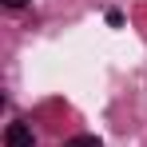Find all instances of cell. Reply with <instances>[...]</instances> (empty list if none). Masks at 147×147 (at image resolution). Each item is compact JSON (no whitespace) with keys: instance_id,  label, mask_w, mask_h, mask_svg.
<instances>
[{"instance_id":"6da1fadb","label":"cell","mask_w":147,"mask_h":147,"mask_svg":"<svg viewBox=\"0 0 147 147\" xmlns=\"http://www.w3.org/2000/svg\"><path fill=\"white\" fill-rule=\"evenodd\" d=\"M32 127L28 123H8L4 127V147H32Z\"/></svg>"},{"instance_id":"7a4b0ae2","label":"cell","mask_w":147,"mask_h":147,"mask_svg":"<svg viewBox=\"0 0 147 147\" xmlns=\"http://www.w3.org/2000/svg\"><path fill=\"white\" fill-rule=\"evenodd\" d=\"M64 147H103V139H99V135H76V139H68Z\"/></svg>"},{"instance_id":"3957f363","label":"cell","mask_w":147,"mask_h":147,"mask_svg":"<svg viewBox=\"0 0 147 147\" xmlns=\"http://www.w3.org/2000/svg\"><path fill=\"white\" fill-rule=\"evenodd\" d=\"M4 4H8V8H24L28 0H4Z\"/></svg>"}]
</instances>
